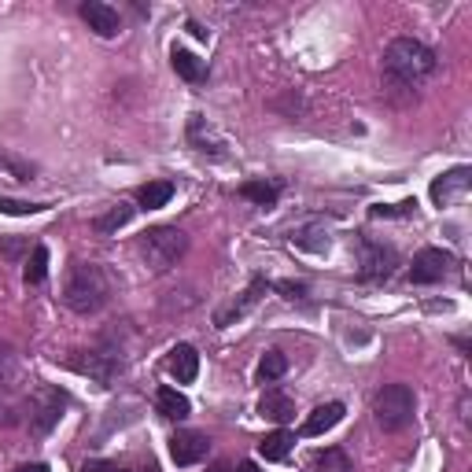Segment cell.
Segmentation results:
<instances>
[{
	"label": "cell",
	"instance_id": "obj_30",
	"mask_svg": "<svg viewBox=\"0 0 472 472\" xmlns=\"http://www.w3.org/2000/svg\"><path fill=\"white\" fill-rule=\"evenodd\" d=\"M0 166H5V170H12L19 181H30V174H33L26 163H15V159H12V156H5V152H0Z\"/></svg>",
	"mask_w": 472,
	"mask_h": 472
},
{
	"label": "cell",
	"instance_id": "obj_7",
	"mask_svg": "<svg viewBox=\"0 0 472 472\" xmlns=\"http://www.w3.org/2000/svg\"><path fill=\"white\" fill-rule=\"evenodd\" d=\"M454 269V255L443 251V248H424L413 255V266H410V280L413 285H436L447 273Z\"/></svg>",
	"mask_w": 472,
	"mask_h": 472
},
{
	"label": "cell",
	"instance_id": "obj_5",
	"mask_svg": "<svg viewBox=\"0 0 472 472\" xmlns=\"http://www.w3.org/2000/svg\"><path fill=\"white\" fill-rule=\"evenodd\" d=\"M63 406H67V395L56 392V388H37L26 402V420H30V432L33 436H49L60 417H63Z\"/></svg>",
	"mask_w": 472,
	"mask_h": 472
},
{
	"label": "cell",
	"instance_id": "obj_33",
	"mask_svg": "<svg viewBox=\"0 0 472 472\" xmlns=\"http://www.w3.org/2000/svg\"><path fill=\"white\" fill-rule=\"evenodd\" d=\"M15 472H49V465H44V461H30V465H19Z\"/></svg>",
	"mask_w": 472,
	"mask_h": 472
},
{
	"label": "cell",
	"instance_id": "obj_3",
	"mask_svg": "<svg viewBox=\"0 0 472 472\" xmlns=\"http://www.w3.org/2000/svg\"><path fill=\"white\" fill-rule=\"evenodd\" d=\"M137 251L152 273H170L188 251V236L174 225H156L137 241Z\"/></svg>",
	"mask_w": 472,
	"mask_h": 472
},
{
	"label": "cell",
	"instance_id": "obj_31",
	"mask_svg": "<svg viewBox=\"0 0 472 472\" xmlns=\"http://www.w3.org/2000/svg\"><path fill=\"white\" fill-rule=\"evenodd\" d=\"M5 244V255H8V262H19V255L26 251V244L23 241H15V236H8V241H0Z\"/></svg>",
	"mask_w": 472,
	"mask_h": 472
},
{
	"label": "cell",
	"instance_id": "obj_8",
	"mask_svg": "<svg viewBox=\"0 0 472 472\" xmlns=\"http://www.w3.org/2000/svg\"><path fill=\"white\" fill-rule=\"evenodd\" d=\"M358 248H362V277L365 280H388L395 273V266H399L395 248H384L381 241H369V236H362Z\"/></svg>",
	"mask_w": 472,
	"mask_h": 472
},
{
	"label": "cell",
	"instance_id": "obj_18",
	"mask_svg": "<svg viewBox=\"0 0 472 472\" xmlns=\"http://www.w3.org/2000/svg\"><path fill=\"white\" fill-rule=\"evenodd\" d=\"M156 406H159V413H163L166 420H184L188 413H193V402H188L177 388H159Z\"/></svg>",
	"mask_w": 472,
	"mask_h": 472
},
{
	"label": "cell",
	"instance_id": "obj_20",
	"mask_svg": "<svg viewBox=\"0 0 472 472\" xmlns=\"http://www.w3.org/2000/svg\"><path fill=\"white\" fill-rule=\"evenodd\" d=\"M310 468H314V472H354L347 450H340V447H325V450H317L314 461H310Z\"/></svg>",
	"mask_w": 472,
	"mask_h": 472
},
{
	"label": "cell",
	"instance_id": "obj_17",
	"mask_svg": "<svg viewBox=\"0 0 472 472\" xmlns=\"http://www.w3.org/2000/svg\"><path fill=\"white\" fill-rule=\"evenodd\" d=\"M129 218H133V207H129V203H115V207H108L104 214L92 218V229H97L100 236H115L118 229L129 225Z\"/></svg>",
	"mask_w": 472,
	"mask_h": 472
},
{
	"label": "cell",
	"instance_id": "obj_1",
	"mask_svg": "<svg viewBox=\"0 0 472 472\" xmlns=\"http://www.w3.org/2000/svg\"><path fill=\"white\" fill-rule=\"evenodd\" d=\"M436 52L424 41L413 37H395L384 49V89L392 92H406V97H417V92L429 85V78L436 74Z\"/></svg>",
	"mask_w": 472,
	"mask_h": 472
},
{
	"label": "cell",
	"instance_id": "obj_13",
	"mask_svg": "<svg viewBox=\"0 0 472 472\" xmlns=\"http://www.w3.org/2000/svg\"><path fill=\"white\" fill-rule=\"evenodd\" d=\"M262 292H266V280H262V277H255V280H251V288H248L241 299L229 303V307H222V310L214 314V325H218V328H225V325H232V321H241V317H244V314L259 303V296H262Z\"/></svg>",
	"mask_w": 472,
	"mask_h": 472
},
{
	"label": "cell",
	"instance_id": "obj_12",
	"mask_svg": "<svg viewBox=\"0 0 472 472\" xmlns=\"http://www.w3.org/2000/svg\"><path fill=\"white\" fill-rule=\"evenodd\" d=\"M170 376L177 384H193L196 381V373H200V354H196V347L193 344H177L174 351H170Z\"/></svg>",
	"mask_w": 472,
	"mask_h": 472
},
{
	"label": "cell",
	"instance_id": "obj_29",
	"mask_svg": "<svg viewBox=\"0 0 472 472\" xmlns=\"http://www.w3.org/2000/svg\"><path fill=\"white\" fill-rule=\"evenodd\" d=\"M81 472H152V468H122V465H115V461L97 458V461H85Z\"/></svg>",
	"mask_w": 472,
	"mask_h": 472
},
{
	"label": "cell",
	"instance_id": "obj_4",
	"mask_svg": "<svg viewBox=\"0 0 472 472\" xmlns=\"http://www.w3.org/2000/svg\"><path fill=\"white\" fill-rule=\"evenodd\" d=\"M417 413V399L410 384H384L373 399V417L384 432H402Z\"/></svg>",
	"mask_w": 472,
	"mask_h": 472
},
{
	"label": "cell",
	"instance_id": "obj_27",
	"mask_svg": "<svg viewBox=\"0 0 472 472\" xmlns=\"http://www.w3.org/2000/svg\"><path fill=\"white\" fill-rule=\"evenodd\" d=\"M413 211H417V203H413V200H402V203H395V207H384V203L369 207V214H373V218H402V214H413Z\"/></svg>",
	"mask_w": 472,
	"mask_h": 472
},
{
	"label": "cell",
	"instance_id": "obj_25",
	"mask_svg": "<svg viewBox=\"0 0 472 472\" xmlns=\"http://www.w3.org/2000/svg\"><path fill=\"white\" fill-rule=\"evenodd\" d=\"M285 373H288V358H285V354H280V351H266V354H262V362H259V381H262V384L280 381Z\"/></svg>",
	"mask_w": 472,
	"mask_h": 472
},
{
	"label": "cell",
	"instance_id": "obj_6",
	"mask_svg": "<svg viewBox=\"0 0 472 472\" xmlns=\"http://www.w3.org/2000/svg\"><path fill=\"white\" fill-rule=\"evenodd\" d=\"M71 369H78L81 376H92L100 381L104 388L122 373V362H118V351H108V347H92V351H74L71 354Z\"/></svg>",
	"mask_w": 472,
	"mask_h": 472
},
{
	"label": "cell",
	"instance_id": "obj_15",
	"mask_svg": "<svg viewBox=\"0 0 472 472\" xmlns=\"http://www.w3.org/2000/svg\"><path fill=\"white\" fill-rule=\"evenodd\" d=\"M188 140H193V145H196V152H203V156H222V137L207 126V118L203 115H193V118H188Z\"/></svg>",
	"mask_w": 472,
	"mask_h": 472
},
{
	"label": "cell",
	"instance_id": "obj_34",
	"mask_svg": "<svg viewBox=\"0 0 472 472\" xmlns=\"http://www.w3.org/2000/svg\"><path fill=\"white\" fill-rule=\"evenodd\" d=\"M188 30H193V37H200V41H207V30H203L200 23H188Z\"/></svg>",
	"mask_w": 472,
	"mask_h": 472
},
{
	"label": "cell",
	"instance_id": "obj_35",
	"mask_svg": "<svg viewBox=\"0 0 472 472\" xmlns=\"http://www.w3.org/2000/svg\"><path fill=\"white\" fill-rule=\"evenodd\" d=\"M236 472H262L255 461H241V465H236Z\"/></svg>",
	"mask_w": 472,
	"mask_h": 472
},
{
	"label": "cell",
	"instance_id": "obj_23",
	"mask_svg": "<svg viewBox=\"0 0 472 472\" xmlns=\"http://www.w3.org/2000/svg\"><path fill=\"white\" fill-rule=\"evenodd\" d=\"M241 196L251 200V203H259V207H273L277 196H280V188L273 181H244L241 184Z\"/></svg>",
	"mask_w": 472,
	"mask_h": 472
},
{
	"label": "cell",
	"instance_id": "obj_36",
	"mask_svg": "<svg viewBox=\"0 0 472 472\" xmlns=\"http://www.w3.org/2000/svg\"><path fill=\"white\" fill-rule=\"evenodd\" d=\"M207 472H229V465H211Z\"/></svg>",
	"mask_w": 472,
	"mask_h": 472
},
{
	"label": "cell",
	"instance_id": "obj_24",
	"mask_svg": "<svg viewBox=\"0 0 472 472\" xmlns=\"http://www.w3.org/2000/svg\"><path fill=\"white\" fill-rule=\"evenodd\" d=\"M44 277H49V248H44V244H37V248L30 251V259H26L23 280H26V285H41Z\"/></svg>",
	"mask_w": 472,
	"mask_h": 472
},
{
	"label": "cell",
	"instance_id": "obj_11",
	"mask_svg": "<svg viewBox=\"0 0 472 472\" xmlns=\"http://www.w3.org/2000/svg\"><path fill=\"white\" fill-rule=\"evenodd\" d=\"M81 19L89 23L92 33H100V37H118L122 30V19L111 5H100V0H85L81 5Z\"/></svg>",
	"mask_w": 472,
	"mask_h": 472
},
{
	"label": "cell",
	"instance_id": "obj_2",
	"mask_svg": "<svg viewBox=\"0 0 472 472\" xmlns=\"http://www.w3.org/2000/svg\"><path fill=\"white\" fill-rule=\"evenodd\" d=\"M111 299V280L97 262H78L67 273V285H63V303L67 310H74L78 317L89 314H100Z\"/></svg>",
	"mask_w": 472,
	"mask_h": 472
},
{
	"label": "cell",
	"instance_id": "obj_26",
	"mask_svg": "<svg viewBox=\"0 0 472 472\" xmlns=\"http://www.w3.org/2000/svg\"><path fill=\"white\" fill-rule=\"evenodd\" d=\"M41 211H49V203H30V200L0 196V214H41Z\"/></svg>",
	"mask_w": 472,
	"mask_h": 472
},
{
	"label": "cell",
	"instance_id": "obj_9",
	"mask_svg": "<svg viewBox=\"0 0 472 472\" xmlns=\"http://www.w3.org/2000/svg\"><path fill=\"white\" fill-rule=\"evenodd\" d=\"M468 184H472V170L468 166H454L447 170L443 177L432 181V200L439 207H450V203H461L468 196Z\"/></svg>",
	"mask_w": 472,
	"mask_h": 472
},
{
	"label": "cell",
	"instance_id": "obj_32",
	"mask_svg": "<svg viewBox=\"0 0 472 472\" xmlns=\"http://www.w3.org/2000/svg\"><path fill=\"white\" fill-rule=\"evenodd\" d=\"M277 292H285V299H303V296H307V288H303V285H292V280H280Z\"/></svg>",
	"mask_w": 472,
	"mask_h": 472
},
{
	"label": "cell",
	"instance_id": "obj_10",
	"mask_svg": "<svg viewBox=\"0 0 472 472\" xmlns=\"http://www.w3.org/2000/svg\"><path fill=\"white\" fill-rule=\"evenodd\" d=\"M207 450H211V439H207L203 432H177V436L170 439V458H174V465H196V461L207 458Z\"/></svg>",
	"mask_w": 472,
	"mask_h": 472
},
{
	"label": "cell",
	"instance_id": "obj_19",
	"mask_svg": "<svg viewBox=\"0 0 472 472\" xmlns=\"http://www.w3.org/2000/svg\"><path fill=\"white\" fill-rule=\"evenodd\" d=\"M174 200V181H148L145 188L137 193V203L145 207V211H159Z\"/></svg>",
	"mask_w": 472,
	"mask_h": 472
},
{
	"label": "cell",
	"instance_id": "obj_22",
	"mask_svg": "<svg viewBox=\"0 0 472 472\" xmlns=\"http://www.w3.org/2000/svg\"><path fill=\"white\" fill-rule=\"evenodd\" d=\"M170 63H174V71L188 81V85H200L203 78H207V67L193 56V52H184V49H174V56H170Z\"/></svg>",
	"mask_w": 472,
	"mask_h": 472
},
{
	"label": "cell",
	"instance_id": "obj_28",
	"mask_svg": "<svg viewBox=\"0 0 472 472\" xmlns=\"http://www.w3.org/2000/svg\"><path fill=\"white\" fill-rule=\"evenodd\" d=\"M12 373H15V351H12V344L0 340V388L12 381Z\"/></svg>",
	"mask_w": 472,
	"mask_h": 472
},
{
	"label": "cell",
	"instance_id": "obj_21",
	"mask_svg": "<svg viewBox=\"0 0 472 472\" xmlns=\"http://www.w3.org/2000/svg\"><path fill=\"white\" fill-rule=\"evenodd\" d=\"M292 443H296V436H292V432L277 429V432H269V436L259 443V454H262L266 461H285V458L292 454Z\"/></svg>",
	"mask_w": 472,
	"mask_h": 472
},
{
	"label": "cell",
	"instance_id": "obj_14",
	"mask_svg": "<svg viewBox=\"0 0 472 472\" xmlns=\"http://www.w3.org/2000/svg\"><path fill=\"white\" fill-rule=\"evenodd\" d=\"M344 402H325V406H317L307 420H303V436H325L328 429H336V424L344 420Z\"/></svg>",
	"mask_w": 472,
	"mask_h": 472
},
{
	"label": "cell",
	"instance_id": "obj_16",
	"mask_svg": "<svg viewBox=\"0 0 472 472\" xmlns=\"http://www.w3.org/2000/svg\"><path fill=\"white\" fill-rule=\"evenodd\" d=\"M259 413H262L266 420L285 424V420H292V417H296V406H292V399H288L285 392H266V395H262V402H259Z\"/></svg>",
	"mask_w": 472,
	"mask_h": 472
}]
</instances>
